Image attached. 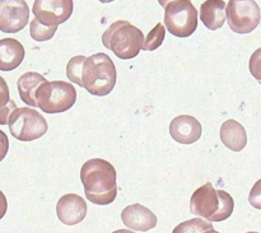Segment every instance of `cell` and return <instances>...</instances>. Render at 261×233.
I'll list each match as a JSON object with an SVG mask.
<instances>
[{
    "mask_svg": "<svg viewBox=\"0 0 261 233\" xmlns=\"http://www.w3.org/2000/svg\"><path fill=\"white\" fill-rule=\"evenodd\" d=\"M221 140L232 152H241L247 144V133L239 121L229 119L222 124L219 130Z\"/></svg>",
    "mask_w": 261,
    "mask_h": 233,
    "instance_id": "15",
    "label": "cell"
},
{
    "mask_svg": "<svg viewBox=\"0 0 261 233\" xmlns=\"http://www.w3.org/2000/svg\"><path fill=\"white\" fill-rule=\"evenodd\" d=\"M234 200L227 191L217 190L212 183L204 184L190 199V212L208 222H222L232 216Z\"/></svg>",
    "mask_w": 261,
    "mask_h": 233,
    "instance_id": "3",
    "label": "cell"
},
{
    "mask_svg": "<svg viewBox=\"0 0 261 233\" xmlns=\"http://www.w3.org/2000/svg\"><path fill=\"white\" fill-rule=\"evenodd\" d=\"M201 124L190 115H180L170 124V134L175 142L180 144H193L201 138Z\"/></svg>",
    "mask_w": 261,
    "mask_h": 233,
    "instance_id": "12",
    "label": "cell"
},
{
    "mask_svg": "<svg viewBox=\"0 0 261 233\" xmlns=\"http://www.w3.org/2000/svg\"><path fill=\"white\" fill-rule=\"evenodd\" d=\"M58 31V25H45L42 23L38 22L37 19L31 20L30 24V35L31 37L38 42H43V41L51 40Z\"/></svg>",
    "mask_w": 261,
    "mask_h": 233,
    "instance_id": "18",
    "label": "cell"
},
{
    "mask_svg": "<svg viewBox=\"0 0 261 233\" xmlns=\"http://www.w3.org/2000/svg\"><path fill=\"white\" fill-rule=\"evenodd\" d=\"M112 233H135V232L130 231V229H117V231H115Z\"/></svg>",
    "mask_w": 261,
    "mask_h": 233,
    "instance_id": "28",
    "label": "cell"
},
{
    "mask_svg": "<svg viewBox=\"0 0 261 233\" xmlns=\"http://www.w3.org/2000/svg\"><path fill=\"white\" fill-rule=\"evenodd\" d=\"M25 56L24 47L15 38L0 40V70L12 71L22 64Z\"/></svg>",
    "mask_w": 261,
    "mask_h": 233,
    "instance_id": "14",
    "label": "cell"
},
{
    "mask_svg": "<svg viewBox=\"0 0 261 233\" xmlns=\"http://www.w3.org/2000/svg\"><path fill=\"white\" fill-rule=\"evenodd\" d=\"M8 125L13 138L20 142H32L42 138L48 129L45 117L31 107L15 109L10 114Z\"/></svg>",
    "mask_w": 261,
    "mask_h": 233,
    "instance_id": "6",
    "label": "cell"
},
{
    "mask_svg": "<svg viewBox=\"0 0 261 233\" xmlns=\"http://www.w3.org/2000/svg\"><path fill=\"white\" fill-rule=\"evenodd\" d=\"M81 180L86 198L96 205H109L117 196V173L102 158L89 160L82 166Z\"/></svg>",
    "mask_w": 261,
    "mask_h": 233,
    "instance_id": "2",
    "label": "cell"
},
{
    "mask_svg": "<svg viewBox=\"0 0 261 233\" xmlns=\"http://www.w3.org/2000/svg\"><path fill=\"white\" fill-rule=\"evenodd\" d=\"M204 233H219V232H217L216 229L214 228H212V229H208V231H205Z\"/></svg>",
    "mask_w": 261,
    "mask_h": 233,
    "instance_id": "29",
    "label": "cell"
},
{
    "mask_svg": "<svg viewBox=\"0 0 261 233\" xmlns=\"http://www.w3.org/2000/svg\"><path fill=\"white\" fill-rule=\"evenodd\" d=\"M17 109V105L13 99H10L9 103L5 107L0 109V125H7L8 121H9V116L14 110Z\"/></svg>",
    "mask_w": 261,
    "mask_h": 233,
    "instance_id": "24",
    "label": "cell"
},
{
    "mask_svg": "<svg viewBox=\"0 0 261 233\" xmlns=\"http://www.w3.org/2000/svg\"><path fill=\"white\" fill-rule=\"evenodd\" d=\"M101 3H110V2H114V0H99Z\"/></svg>",
    "mask_w": 261,
    "mask_h": 233,
    "instance_id": "30",
    "label": "cell"
},
{
    "mask_svg": "<svg viewBox=\"0 0 261 233\" xmlns=\"http://www.w3.org/2000/svg\"><path fill=\"white\" fill-rule=\"evenodd\" d=\"M226 19L233 32L246 35L259 25L260 7L255 0H229L226 7Z\"/></svg>",
    "mask_w": 261,
    "mask_h": 233,
    "instance_id": "8",
    "label": "cell"
},
{
    "mask_svg": "<svg viewBox=\"0 0 261 233\" xmlns=\"http://www.w3.org/2000/svg\"><path fill=\"white\" fill-rule=\"evenodd\" d=\"M224 0H205L200 5V19L208 30L216 31L223 27L226 22Z\"/></svg>",
    "mask_w": 261,
    "mask_h": 233,
    "instance_id": "16",
    "label": "cell"
},
{
    "mask_svg": "<svg viewBox=\"0 0 261 233\" xmlns=\"http://www.w3.org/2000/svg\"><path fill=\"white\" fill-rule=\"evenodd\" d=\"M171 2H173V0H158V3L161 4V7H163V8H165L167 4H170Z\"/></svg>",
    "mask_w": 261,
    "mask_h": 233,
    "instance_id": "27",
    "label": "cell"
},
{
    "mask_svg": "<svg viewBox=\"0 0 261 233\" xmlns=\"http://www.w3.org/2000/svg\"><path fill=\"white\" fill-rule=\"evenodd\" d=\"M66 76L92 96L105 97L115 88L117 71L110 56L98 53L89 58L83 55L71 58L66 65Z\"/></svg>",
    "mask_w": 261,
    "mask_h": 233,
    "instance_id": "1",
    "label": "cell"
},
{
    "mask_svg": "<svg viewBox=\"0 0 261 233\" xmlns=\"http://www.w3.org/2000/svg\"><path fill=\"white\" fill-rule=\"evenodd\" d=\"M8 150H9V140H8L7 134L0 130V162L7 157Z\"/></svg>",
    "mask_w": 261,
    "mask_h": 233,
    "instance_id": "25",
    "label": "cell"
},
{
    "mask_svg": "<svg viewBox=\"0 0 261 233\" xmlns=\"http://www.w3.org/2000/svg\"><path fill=\"white\" fill-rule=\"evenodd\" d=\"M165 25L176 37H189L198 28V10L190 0H173L165 7Z\"/></svg>",
    "mask_w": 261,
    "mask_h": 233,
    "instance_id": "7",
    "label": "cell"
},
{
    "mask_svg": "<svg viewBox=\"0 0 261 233\" xmlns=\"http://www.w3.org/2000/svg\"><path fill=\"white\" fill-rule=\"evenodd\" d=\"M76 102V89L64 81L45 82L36 91V105L46 114H61Z\"/></svg>",
    "mask_w": 261,
    "mask_h": 233,
    "instance_id": "5",
    "label": "cell"
},
{
    "mask_svg": "<svg viewBox=\"0 0 261 233\" xmlns=\"http://www.w3.org/2000/svg\"><path fill=\"white\" fill-rule=\"evenodd\" d=\"M121 219L129 229L147 232L157 226V217L150 209L140 204L127 205L122 211Z\"/></svg>",
    "mask_w": 261,
    "mask_h": 233,
    "instance_id": "13",
    "label": "cell"
},
{
    "mask_svg": "<svg viewBox=\"0 0 261 233\" xmlns=\"http://www.w3.org/2000/svg\"><path fill=\"white\" fill-rule=\"evenodd\" d=\"M166 36V28L162 23H157L155 27L148 33L145 42H143L142 50L144 51H154L160 47L165 41Z\"/></svg>",
    "mask_w": 261,
    "mask_h": 233,
    "instance_id": "20",
    "label": "cell"
},
{
    "mask_svg": "<svg viewBox=\"0 0 261 233\" xmlns=\"http://www.w3.org/2000/svg\"><path fill=\"white\" fill-rule=\"evenodd\" d=\"M45 82H47L45 76L35 73V71H28V73H24L22 76H19L17 87L20 99L30 107H37V105H36V91Z\"/></svg>",
    "mask_w": 261,
    "mask_h": 233,
    "instance_id": "17",
    "label": "cell"
},
{
    "mask_svg": "<svg viewBox=\"0 0 261 233\" xmlns=\"http://www.w3.org/2000/svg\"><path fill=\"white\" fill-rule=\"evenodd\" d=\"M144 35L127 20H116L102 35V43L121 60L139 55Z\"/></svg>",
    "mask_w": 261,
    "mask_h": 233,
    "instance_id": "4",
    "label": "cell"
},
{
    "mask_svg": "<svg viewBox=\"0 0 261 233\" xmlns=\"http://www.w3.org/2000/svg\"><path fill=\"white\" fill-rule=\"evenodd\" d=\"M87 203L76 194H66L59 199L56 204V214L61 223L66 226H75L81 223L87 216Z\"/></svg>",
    "mask_w": 261,
    "mask_h": 233,
    "instance_id": "11",
    "label": "cell"
},
{
    "mask_svg": "<svg viewBox=\"0 0 261 233\" xmlns=\"http://www.w3.org/2000/svg\"><path fill=\"white\" fill-rule=\"evenodd\" d=\"M7 211H8L7 198H5L4 193L0 190V219L4 218V216L7 214Z\"/></svg>",
    "mask_w": 261,
    "mask_h": 233,
    "instance_id": "26",
    "label": "cell"
},
{
    "mask_svg": "<svg viewBox=\"0 0 261 233\" xmlns=\"http://www.w3.org/2000/svg\"><path fill=\"white\" fill-rule=\"evenodd\" d=\"M30 20V8L25 0H0V31L17 33Z\"/></svg>",
    "mask_w": 261,
    "mask_h": 233,
    "instance_id": "10",
    "label": "cell"
},
{
    "mask_svg": "<svg viewBox=\"0 0 261 233\" xmlns=\"http://www.w3.org/2000/svg\"><path fill=\"white\" fill-rule=\"evenodd\" d=\"M10 101V93H9V87L5 79L0 76V109L7 106Z\"/></svg>",
    "mask_w": 261,
    "mask_h": 233,
    "instance_id": "23",
    "label": "cell"
},
{
    "mask_svg": "<svg viewBox=\"0 0 261 233\" xmlns=\"http://www.w3.org/2000/svg\"><path fill=\"white\" fill-rule=\"evenodd\" d=\"M249 69L251 75L261 84V47L254 51V54L250 58Z\"/></svg>",
    "mask_w": 261,
    "mask_h": 233,
    "instance_id": "21",
    "label": "cell"
},
{
    "mask_svg": "<svg viewBox=\"0 0 261 233\" xmlns=\"http://www.w3.org/2000/svg\"><path fill=\"white\" fill-rule=\"evenodd\" d=\"M73 0H35L33 14L45 25H59L73 14Z\"/></svg>",
    "mask_w": 261,
    "mask_h": 233,
    "instance_id": "9",
    "label": "cell"
},
{
    "mask_svg": "<svg viewBox=\"0 0 261 233\" xmlns=\"http://www.w3.org/2000/svg\"><path fill=\"white\" fill-rule=\"evenodd\" d=\"M212 228H213L212 222H208L201 218H195L182 222L178 226H176L172 233H204Z\"/></svg>",
    "mask_w": 261,
    "mask_h": 233,
    "instance_id": "19",
    "label": "cell"
},
{
    "mask_svg": "<svg viewBox=\"0 0 261 233\" xmlns=\"http://www.w3.org/2000/svg\"><path fill=\"white\" fill-rule=\"evenodd\" d=\"M249 203L251 204L255 209L261 211V178L259 181H256L255 185L252 186L249 195Z\"/></svg>",
    "mask_w": 261,
    "mask_h": 233,
    "instance_id": "22",
    "label": "cell"
},
{
    "mask_svg": "<svg viewBox=\"0 0 261 233\" xmlns=\"http://www.w3.org/2000/svg\"><path fill=\"white\" fill-rule=\"evenodd\" d=\"M247 233H259V232H247Z\"/></svg>",
    "mask_w": 261,
    "mask_h": 233,
    "instance_id": "31",
    "label": "cell"
}]
</instances>
